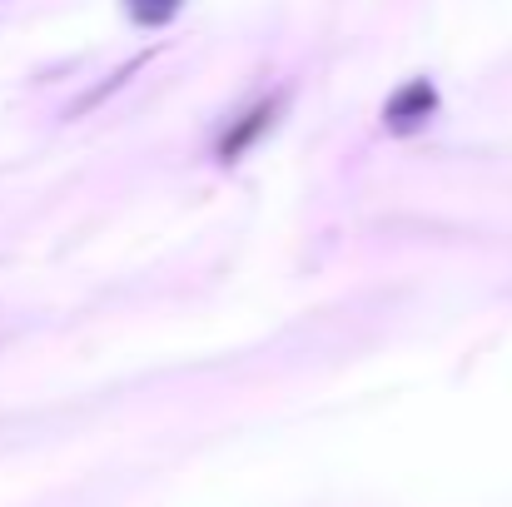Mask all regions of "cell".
<instances>
[{"instance_id": "2", "label": "cell", "mask_w": 512, "mask_h": 507, "mask_svg": "<svg viewBox=\"0 0 512 507\" xmlns=\"http://www.w3.org/2000/svg\"><path fill=\"white\" fill-rule=\"evenodd\" d=\"M433 115H438V85H433L428 75H413V80H403V85L388 95V105H383V130H388V135H413V130H423Z\"/></svg>"}, {"instance_id": "1", "label": "cell", "mask_w": 512, "mask_h": 507, "mask_svg": "<svg viewBox=\"0 0 512 507\" xmlns=\"http://www.w3.org/2000/svg\"><path fill=\"white\" fill-rule=\"evenodd\" d=\"M284 105H289V90H274V95L254 100L239 120H229V130H224V135H219V145H214V160H219V165H234L239 155H249V150H254V145L279 125Z\"/></svg>"}, {"instance_id": "3", "label": "cell", "mask_w": 512, "mask_h": 507, "mask_svg": "<svg viewBox=\"0 0 512 507\" xmlns=\"http://www.w3.org/2000/svg\"><path fill=\"white\" fill-rule=\"evenodd\" d=\"M125 10H130V20H135V25L160 30V25H170L174 15L184 10V0H125Z\"/></svg>"}]
</instances>
